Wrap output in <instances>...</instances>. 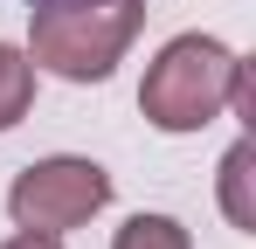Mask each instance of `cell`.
Segmentation results:
<instances>
[{
    "instance_id": "obj_1",
    "label": "cell",
    "mask_w": 256,
    "mask_h": 249,
    "mask_svg": "<svg viewBox=\"0 0 256 249\" xmlns=\"http://www.w3.org/2000/svg\"><path fill=\"white\" fill-rule=\"evenodd\" d=\"M146 28V0H35L28 62L62 83H104Z\"/></svg>"
},
{
    "instance_id": "obj_2",
    "label": "cell",
    "mask_w": 256,
    "mask_h": 249,
    "mask_svg": "<svg viewBox=\"0 0 256 249\" xmlns=\"http://www.w3.org/2000/svg\"><path fill=\"white\" fill-rule=\"evenodd\" d=\"M242 97H250V76H242L236 48L214 35H173L146 62V83H138V111L152 132H201Z\"/></svg>"
},
{
    "instance_id": "obj_3",
    "label": "cell",
    "mask_w": 256,
    "mask_h": 249,
    "mask_svg": "<svg viewBox=\"0 0 256 249\" xmlns=\"http://www.w3.org/2000/svg\"><path fill=\"white\" fill-rule=\"evenodd\" d=\"M104 201H111V173H104L97 160H76V152H56V160L21 166L14 187H7V214H14V228H42V236H70V228H84Z\"/></svg>"
},
{
    "instance_id": "obj_4",
    "label": "cell",
    "mask_w": 256,
    "mask_h": 249,
    "mask_svg": "<svg viewBox=\"0 0 256 249\" xmlns=\"http://www.w3.org/2000/svg\"><path fill=\"white\" fill-rule=\"evenodd\" d=\"M28 104H35V62H28V48L0 42V132L28 118Z\"/></svg>"
},
{
    "instance_id": "obj_5",
    "label": "cell",
    "mask_w": 256,
    "mask_h": 249,
    "mask_svg": "<svg viewBox=\"0 0 256 249\" xmlns=\"http://www.w3.org/2000/svg\"><path fill=\"white\" fill-rule=\"evenodd\" d=\"M250 166H256V146L250 138H236L228 146V160H222V214L242 228V236H256V208H250Z\"/></svg>"
},
{
    "instance_id": "obj_6",
    "label": "cell",
    "mask_w": 256,
    "mask_h": 249,
    "mask_svg": "<svg viewBox=\"0 0 256 249\" xmlns=\"http://www.w3.org/2000/svg\"><path fill=\"white\" fill-rule=\"evenodd\" d=\"M111 249H194V242H187V228L173 214H132L125 228L111 236Z\"/></svg>"
},
{
    "instance_id": "obj_7",
    "label": "cell",
    "mask_w": 256,
    "mask_h": 249,
    "mask_svg": "<svg viewBox=\"0 0 256 249\" xmlns=\"http://www.w3.org/2000/svg\"><path fill=\"white\" fill-rule=\"evenodd\" d=\"M0 249H62V236H42V228H14Z\"/></svg>"
}]
</instances>
